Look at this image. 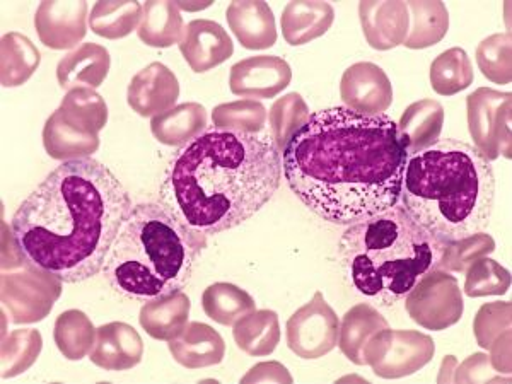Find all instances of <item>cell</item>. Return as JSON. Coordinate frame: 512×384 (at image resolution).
<instances>
[{"label": "cell", "instance_id": "1", "mask_svg": "<svg viewBox=\"0 0 512 384\" xmlns=\"http://www.w3.org/2000/svg\"><path fill=\"white\" fill-rule=\"evenodd\" d=\"M407 159L388 115L337 106L316 111L292 135L282 171L311 212L350 226L398 205Z\"/></svg>", "mask_w": 512, "mask_h": 384}, {"label": "cell", "instance_id": "2", "mask_svg": "<svg viewBox=\"0 0 512 384\" xmlns=\"http://www.w3.org/2000/svg\"><path fill=\"white\" fill-rule=\"evenodd\" d=\"M132 209L122 181L105 164L65 161L19 205L12 239L24 265L79 284L105 268Z\"/></svg>", "mask_w": 512, "mask_h": 384}, {"label": "cell", "instance_id": "3", "mask_svg": "<svg viewBox=\"0 0 512 384\" xmlns=\"http://www.w3.org/2000/svg\"><path fill=\"white\" fill-rule=\"evenodd\" d=\"M280 180L282 154L270 135L210 127L173 156L163 197L190 226L219 234L255 216Z\"/></svg>", "mask_w": 512, "mask_h": 384}, {"label": "cell", "instance_id": "4", "mask_svg": "<svg viewBox=\"0 0 512 384\" xmlns=\"http://www.w3.org/2000/svg\"><path fill=\"white\" fill-rule=\"evenodd\" d=\"M403 209L427 233L454 243L489 226L495 200L490 161L460 140H441L408 156Z\"/></svg>", "mask_w": 512, "mask_h": 384}, {"label": "cell", "instance_id": "5", "mask_svg": "<svg viewBox=\"0 0 512 384\" xmlns=\"http://www.w3.org/2000/svg\"><path fill=\"white\" fill-rule=\"evenodd\" d=\"M205 248L207 234L168 205H135L103 272L120 296L147 303L183 291Z\"/></svg>", "mask_w": 512, "mask_h": 384}, {"label": "cell", "instance_id": "6", "mask_svg": "<svg viewBox=\"0 0 512 384\" xmlns=\"http://www.w3.org/2000/svg\"><path fill=\"white\" fill-rule=\"evenodd\" d=\"M444 246L395 205L350 224L338 253L355 291L381 306H393L439 268Z\"/></svg>", "mask_w": 512, "mask_h": 384}, {"label": "cell", "instance_id": "7", "mask_svg": "<svg viewBox=\"0 0 512 384\" xmlns=\"http://www.w3.org/2000/svg\"><path fill=\"white\" fill-rule=\"evenodd\" d=\"M436 354L429 335L414 330L384 328L367 342L364 362L383 379H400L420 371Z\"/></svg>", "mask_w": 512, "mask_h": 384}, {"label": "cell", "instance_id": "8", "mask_svg": "<svg viewBox=\"0 0 512 384\" xmlns=\"http://www.w3.org/2000/svg\"><path fill=\"white\" fill-rule=\"evenodd\" d=\"M405 299L408 316L432 332H443L463 316V292L454 275L436 268L415 284Z\"/></svg>", "mask_w": 512, "mask_h": 384}, {"label": "cell", "instance_id": "9", "mask_svg": "<svg viewBox=\"0 0 512 384\" xmlns=\"http://www.w3.org/2000/svg\"><path fill=\"white\" fill-rule=\"evenodd\" d=\"M511 93L480 88L466 98L468 128L477 151L487 161L511 158Z\"/></svg>", "mask_w": 512, "mask_h": 384}, {"label": "cell", "instance_id": "10", "mask_svg": "<svg viewBox=\"0 0 512 384\" xmlns=\"http://www.w3.org/2000/svg\"><path fill=\"white\" fill-rule=\"evenodd\" d=\"M19 274L2 275V306L14 325L45 320L62 294V280L24 265Z\"/></svg>", "mask_w": 512, "mask_h": 384}, {"label": "cell", "instance_id": "11", "mask_svg": "<svg viewBox=\"0 0 512 384\" xmlns=\"http://www.w3.org/2000/svg\"><path fill=\"white\" fill-rule=\"evenodd\" d=\"M340 321L321 292L297 309L287 321V345L306 361L330 354L338 345Z\"/></svg>", "mask_w": 512, "mask_h": 384}, {"label": "cell", "instance_id": "12", "mask_svg": "<svg viewBox=\"0 0 512 384\" xmlns=\"http://www.w3.org/2000/svg\"><path fill=\"white\" fill-rule=\"evenodd\" d=\"M88 2H41L35 28L41 43L52 50H69L88 33Z\"/></svg>", "mask_w": 512, "mask_h": 384}, {"label": "cell", "instance_id": "13", "mask_svg": "<svg viewBox=\"0 0 512 384\" xmlns=\"http://www.w3.org/2000/svg\"><path fill=\"white\" fill-rule=\"evenodd\" d=\"M292 70L286 60L275 55H258L231 67L229 88L243 98L270 99L291 84Z\"/></svg>", "mask_w": 512, "mask_h": 384}, {"label": "cell", "instance_id": "14", "mask_svg": "<svg viewBox=\"0 0 512 384\" xmlns=\"http://www.w3.org/2000/svg\"><path fill=\"white\" fill-rule=\"evenodd\" d=\"M340 96L350 110L381 115L393 103V84L379 65L359 62L345 70Z\"/></svg>", "mask_w": 512, "mask_h": 384}, {"label": "cell", "instance_id": "15", "mask_svg": "<svg viewBox=\"0 0 512 384\" xmlns=\"http://www.w3.org/2000/svg\"><path fill=\"white\" fill-rule=\"evenodd\" d=\"M178 45L183 59L197 74L224 64L234 53V43L227 31L209 19H195L188 23Z\"/></svg>", "mask_w": 512, "mask_h": 384}, {"label": "cell", "instance_id": "16", "mask_svg": "<svg viewBox=\"0 0 512 384\" xmlns=\"http://www.w3.org/2000/svg\"><path fill=\"white\" fill-rule=\"evenodd\" d=\"M180 98V82L175 74L161 64L147 65L128 84V106L140 117H156L175 108Z\"/></svg>", "mask_w": 512, "mask_h": 384}, {"label": "cell", "instance_id": "17", "mask_svg": "<svg viewBox=\"0 0 512 384\" xmlns=\"http://www.w3.org/2000/svg\"><path fill=\"white\" fill-rule=\"evenodd\" d=\"M144 357V342L134 326L113 321L99 326L96 342L89 354L94 366L105 371H128Z\"/></svg>", "mask_w": 512, "mask_h": 384}, {"label": "cell", "instance_id": "18", "mask_svg": "<svg viewBox=\"0 0 512 384\" xmlns=\"http://www.w3.org/2000/svg\"><path fill=\"white\" fill-rule=\"evenodd\" d=\"M359 18L367 43L381 52L403 45L410 30L407 2H361Z\"/></svg>", "mask_w": 512, "mask_h": 384}, {"label": "cell", "instance_id": "19", "mask_svg": "<svg viewBox=\"0 0 512 384\" xmlns=\"http://www.w3.org/2000/svg\"><path fill=\"white\" fill-rule=\"evenodd\" d=\"M227 23L248 50H267L277 41L274 11L267 2L258 0H238L231 2L226 11Z\"/></svg>", "mask_w": 512, "mask_h": 384}, {"label": "cell", "instance_id": "20", "mask_svg": "<svg viewBox=\"0 0 512 384\" xmlns=\"http://www.w3.org/2000/svg\"><path fill=\"white\" fill-rule=\"evenodd\" d=\"M443 125V105L434 99H420L403 111L396 123V135L407 156H412L439 142Z\"/></svg>", "mask_w": 512, "mask_h": 384}, {"label": "cell", "instance_id": "21", "mask_svg": "<svg viewBox=\"0 0 512 384\" xmlns=\"http://www.w3.org/2000/svg\"><path fill=\"white\" fill-rule=\"evenodd\" d=\"M110 52L96 43H84L70 50L57 65L60 88L98 89L110 72Z\"/></svg>", "mask_w": 512, "mask_h": 384}, {"label": "cell", "instance_id": "22", "mask_svg": "<svg viewBox=\"0 0 512 384\" xmlns=\"http://www.w3.org/2000/svg\"><path fill=\"white\" fill-rule=\"evenodd\" d=\"M168 347L175 361L187 369L217 366L226 355L221 335L212 326L198 321L188 323L180 337L171 340Z\"/></svg>", "mask_w": 512, "mask_h": 384}, {"label": "cell", "instance_id": "23", "mask_svg": "<svg viewBox=\"0 0 512 384\" xmlns=\"http://www.w3.org/2000/svg\"><path fill=\"white\" fill-rule=\"evenodd\" d=\"M190 297L185 292L147 301L140 309V326L154 340L171 342L180 337L190 318Z\"/></svg>", "mask_w": 512, "mask_h": 384}, {"label": "cell", "instance_id": "24", "mask_svg": "<svg viewBox=\"0 0 512 384\" xmlns=\"http://www.w3.org/2000/svg\"><path fill=\"white\" fill-rule=\"evenodd\" d=\"M335 21V11L326 2H289L282 12V33L291 47H301L325 35Z\"/></svg>", "mask_w": 512, "mask_h": 384}, {"label": "cell", "instance_id": "25", "mask_svg": "<svg viewBox=\"0 0 512 384\" xmlns=\"http://www.w3.org/2000/svg\"><path fill=\"white\" fill-rule=\"evenodd\" d=\"M207 110L198 103H183L151 120V132L164 146L183 147L207 130Z\"/></svg>", "mask_w": 512, "mask_h": 384}, {"label": "cell", "instance_id": "26", "mask_svg": "<svg viewBox=\"0 0 512 384\" xmlns=\"http://www.w3.org/2000/svg\"><path fill=\"white\" fill-rule=\"evenodd\" d=\"M384 328L390 326L388 321L379 315L378 309L369 304H357L345 313L344 320L340 323L338 347L355 366H364V349L367 342Z\"/></svg>", "mask_w": 512, "mask_h": 384}, {"label": "cell", "instance_id": "27", "mask_svg": "<svg viewBox=\"0 0 512 384\" xmlns=\"http://www.w3.org/2000/svg\"><path fill=\"white\" fill-rule=\"evenodd\" d=\"M183 30V16L175 2L152 0L142 6V19L137 35L147 47H173L175 43H180Z\"/></svg>", "mask_w": 512, "mask_h": 384}, {"label": "cell", "instance_id": "28", "mask_svg": "<svg viewBox=\"0 0 512 384\" xmlns=\"http://www.w3.org/2000/svg\"><path fill=\"white\" fill-rule=\"evenodd\" d=\"M234 342L251 357L270 355L280 342L279 316L270 309H258L233 325Z\"/></svg>", "mask_w": 512, "mask_h": 384}, {"label": "cell", "instance_id": "29", "mask_svg": "<svg viewBox=\"0 0 512 384\" xmlns=\"http://www.w3.org/2000/svg\"><path fill=\"white\" fill-rule=\"evenodd\" d=\"M43 146L48 156L57 161L86 159L98 151L99 135L82 134L55 111L43 128Z\"/></svg>", "mask_w": 512, "mask_h": 384}, {"label": "cell", "instance_id": "30", "mask_svg": "<svg viewBox=\"0 0 512 384\" xmlns=\"http://www.w3.org/2000/svg\"><path fill=\"white\" fill-rule=\"evenodd\" d=\"M410 30L403 45L412 50L434 47L449 30V12L444 2H407Z\"/></svg>", "mask_w": 512, "mask_h": 384}, {"label": "cell", "instance_id": "31", "mask_svg": "<svg viewBox=\"0 0 512 384\" xmlns=\"http://www.w3.org/2000/svg\"><path fill=\"white\" fill-rule=\"evenodd\" d=\"M60 117L82 134L98 135L108 123V106L94 89L77 88L65 94Z\"/></svg>", "mask_w": 512, "mask_h": 384}, {"label": "cell", "instance_id": "32", "mask_svg": "<svg viewBox=\"0 0 512 384\" xmlns=\"http://www.w3.org/2000/svg\"><path fill=\"white\" fill-rule=\"evenodd\" d=\"M96 332L93 321L79 309H69L55 321L53 338L59 347L60 354L69 361H82L88 357L96 342Z\"/></svg>", "mask_w": 512, "mask_h": 384}, {"label": "cell", "instance_id": "33", "mask_svg": "<svg viewBox=\"0 0 512 384\" xmlns=\"http://www.w3.org/2000/svg\"><path fill=\"white\" fill-rule=\"evenodd\" d=\"M41 53L28 36L7 33L2 36V86L18 88L40 67Z\"/></svg>", "mask_w": 512, "mask_h": 384}, {"label": "cell", "instance_id": "34", "mask_svg": "<svg viewBox=\"0 0 512 384\" xmlns=\"http://www.w3.org/2000/svg\"><path fill=\"white\" fill-rule=\"evenodd\" d=\"M142 6L139 2H96L89 14V28L106 40H120L139 28Z\"/></svg>", "mask_w": 512, "mask_h": 384}, {"label": "cell", "instance_id": "35", "mask_svg": "<svg viewBox=\"0 0 512 384\" xmlns=\"http://www.w3.org/2000/svg\"><path fill=\"white\" fill-rule=\"evenodd\" d=\"M202 308L210 320L219 325L233 326L239 318L255 311V299L241 287L216 282L205 289Z\"/></svg>", "mask_w": 512, "mask_h": 384}, {"label": "cell", "instance_id": "36", "mask_svg": "<svg viewBox=\"0 0 512 384\" xmlns=\"http://www.w3.org/2000/svg\"><path fill=\"white\" fill-rule=\"evenodd\" d=\"M473 84V64L463 48H449L431 65V86L441 96H454Z\"/></svg>", "mask_w": 512, "mask_h": 384}, {"label": "cell", "instance_id": "37", "mask_svg": "<svg viewBox=\"0 0 512 384\" xmlns=\"http://www.w3.org/2000/svg\"><path fill=\"white\" fill-rule=\"evenodd\" d=\"M43 349V338L36 330H14L2 342V378L26 373Z\"/></svg>", "mask_w": 512, "mask_h": 384}, {"label": "cell", "instance_id": "38", "mask_svg": "<svg viewBox=\"0 0 512 384\" xmlns=\"http://www.w3.org/2000/svg\"><path fill=\"white\" fill-rule=\"evenodd\" d=\"M309 108L303 96L297 93H289L284 98L275 101L270 108L268 122H270V134L280 154L284 152L292 135L296 134L304 123L308 122Z\"/></svg>", "mask_w": 512, "mask_h": 384}, {"label": "cell", "instance_id": "39", "mask_svg": "<svg viewBox=\"0 0 512 384\" xmlns=\"http://www.w3.org/2000/svg\"><path fill=\"white\" fill-rule=\"evenodd\" d=\"M214 127L245 134H260L267 123V110L256 99L224 103L212 111Z\"/></svg>", "mask_w": 512, "mask_h": 384}, {"label": "cell", "instance_id": "40", "mask_svg": "<svg viewBox=\"0 0 512 384\" xmlns=\"http://www.w3.org/2000/svg\"><path fill=\"white\" fill-rule=\"evenodd\" d=\"M509 287V270L492 258L483 256L466 268L465 294L468 297L502 296Z\"/></svg>", "mask_w": 512, "mask_h": 384}, {"label": "cell", "instance_id": "41", "mask_svg": "<svg viewBox=\"0 0 512 384\" xmlns=\"http://www.w3.org/2000/svg\"><path fill=\"white\" fill-rule=\"evenodd\" d=\"M511 35H492L478 45L477 64L483 76L494 84H509L512 77Z\"/></svg>", "mask_w": 512, "mask_h": 384}, {"label": "cell", "instance_id": "42", "mask_svg": "<svg viewBox=\"0 0 512 384\" xmlns=\"http://www.w3.org/2000/svg\"><path fill=\"white\" fill-rule=\"evenodd\" d=\"M495 251V241L490 234L477 233L468 238L446 243L443 258L439 263L441 270L446 272H465L473 262Z\"/></svg>", "mask_w": 512, "mask_h": 384}, {"label": "cell", "instance_id": "43", "mask_svg": "<svg viewBox=\"0 0 512 384\" xmlns=\"http://www.w3.org/2000/svg\"><path fill=\"white\" fill-rule=\"evenodd\" d=\"M511 323V303L497 301V303L483 304L473 321V332H475L477 344L482 349L489 350L495 342H499L506 333L511 332Z\"/></svg>", "mask_w": 512, "mask_h": 384}, {"label": "cell", "instance_id": "44", "mask_svg": "<svg viewBox=\"0 0 512 384\" xmlns=\"http://www.w3.org/2000/svg\"><path fill=\"white\" fill-rule=\"evenodd\" d=\"M453 381H456V383H485V381H489V383L506 381V383H509L511 378H502V374L492 369L489 355L475 354L458 367Z\"/></svg>", "mask_w": 512, "mask_h": 384}, {"label": "cell", "instance_id": "45", "mask_svg": "<svg viewBox=\"0 0 512 384\" xmlns=\"http://www.w3.org/2000/svg\"><path fill=\"white\" fill-rule=\"evenodd\" d=\"M241 383H292V376L280 362H262L251 367Z\"/></svg>", "mask_w": 512, "mask_h": 384}, {"label": "cell", "instance_id": "46", "mask_svg": "<svg viewBox=\"0 0 512 384\" xmlns=\"http://www.w3.org/2000/svg\"><path fill=\"white\" fill-rule=\"evenodd\" d=\"M178 9H187V11H195V9H205L210 6V2H204V4H190V2H176Z\"/></svg>", "mask_w": 512, "mask_h": 384}]
</instances>
